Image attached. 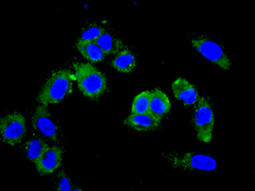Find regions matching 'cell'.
Instances as JSON below:
<instances>
[{
    "instance_id": "1",
    "label": "cell",
    "mask_w": 255,
    "mask_h": 191,
    "mask_svg": "<svg viewBox=\"0 0 255 191\" xmlns=\"http://www.w3.org/2000/svg\"><path fill=\"white\" fill-rule=\"evenodd\" d=\"M159 157L172 168L182 171L212 172L217 168V162L213 157L200 152L164 151Z\"/></svg>"
},
{
    "instance_id": "2",
    "label": "cell",
    "mask_w": 255,
    "mask_h": 191,
    "mask_svg": "<svg viewBox=\"0 0 255 191\" xmlns=\"http://www.w3.org/2000/svg\"><path fill=\"white\" fill-rule=\"evenodd\" d=\"M75 75L70 70L61 69L51 73L38 94L41 104H57L73 93Z\"/></svg>"
},
{
    "instance_id": "3",
    "label": "cell",
    "mask_w": 255,
    "mask_h": 191,
    "mask_svg": "<svg viewBox=\"0 0 255 191\" xmlns=\"http://www.w3.org/2000/svg\"><path fill=\"white\" fill-rule=\"evenodd\" d=\"M76 82L82 95L96 99L104 95L108 90V81L104 74L90 63H74Z\"/></svg>"
},
{
    "instance_id": "4",
    "label": "cell",
    "mask_w": 255,
    "mask_h": 191,
    "mask_svg": "<svg viewBox=\"0 0 255 191\" xmlns=\"http://www.w3.org/2000/svg\"><path fill=\"white\" fill-rule=\"evenodd\" d=\"M192 123L197 139L203 143L211 142L215 127V115L209 100L199 96L194 104Z\"/></svg>"
},
{
    "instance_id": "5",
    "label": "cell",
    "mask_w": 255,
    "mask_h": 191,
    "mask_svg": "<svg viewBox=\"0 0 255 191\" xmlns=\"http://www.w3.org/2000/svg\"><path fill=\"white\" fill-rule=\"evenodd\" d=\"M191 44L204 58L216 65L221 69L228 71L231 68V61L223 47L207 36H197L191 39Z\"/></svg>"
},
{
    "instance_id": "6",
    "label": "cell",
    "mask_w": 255,
    "mask_h": 191,
    "mask_svg": "<svg viewBox=\"0 0 255 191\" xmlns=\"http://www.w3.org/2000/svg\"><path fill=\"white\" fill-rule=\"evenodd\" d=\"M26 132V119L20 113H10L0 120L1 139L7 145L15 146L20 144Z\"/></svg>"
},
{
    "instance_id": "7",
    "label": "cell",
    "mask_w": 255,
    "mask_h": 191,
    "mask_svg": "<svg viewBox=\"0 0 255 191\" xmlns=\"http://www.w3.org/2000/svg\"><path fill=\"white\" fill-rule=\"evenodd\" d=\"M32 126L43 136L57 142L60 139V127L46 105H38L32 116Z\"/></svg>"
},
{
    "instance_id": "8",
    "label": "cell",
    "mask_w": 255,
    "mask_h": 191,
    "mask_svg": "<svg viewBox=\"0 0 255 191\" xmlns=\"http://www.w3.org/2000/svg\"><path fill=\"white\" fill-rule=\"evenodd\" d=\"M63 160V151L58 146H48L38 161L35 167L40 175H49L58 169Z\"/></svg>"
},
{
    "instance_id": "9",
    "label": "cell",
    "mask_w": 255,
    "mask_h": 191,
    "mask_svg": "<svg viewBox=\"0 0 255 191\" xmlns=\"http://www.w3.org/2000/svg\"><path fill=\"white\" fill-rule=\"evenodd\" d=\"M174 97L187 105L197 103L199 95L193 84L184 78L175 79L171 85Z\"/></svg>"
},
{
    "instance_id": "10",
    "label": "cell",
    "mask_w": 255,
    "mask_h": 191,
    "mask_svg": "<svg viewBox=\"0 0 255 191\" xmlns=\"http://www.w3.org/2000/svg\"><path fill=\"white\" fill-rule=\"evenodd\" d=\"M161 119L153 116L151 113L142 114L131 113L125 120V124L136 131H155L159 127Z\"/></svg>"
},
{
    "instance_id": "11",
    "label": "cell",
    "mask_w": 255,
    "mask_h": 191,
    "mask_svg": "<svg viewBox=\"0 0 255 191\" xmlns=\"http://www.w3.org/2000/svg\"><path fill=\"white\" fill-rule=\"evenodd\" d=\"M171 103L165 93L159 89L151 91V100L149 112L153 116L162 120V117L167 115L171 110Z\"/></svg>"
},
{
    "instance_id": "12",
    "label": "cell",
    "mask_w": 255,
    "mask_h": 191,
    "mask_svg": "<svg viewBox=\"0 0 255 191\" xmlns=\"http://www.w3.org/2000/svg\"><path fill=\"white\" fill-rule=\"evenodd\" d=\"M112 67L119 73L128 74L136 67V60L133 53L128 49H123L115 55L111 62Z\"/></svg>"
},
{
    "instance_id": "13",
    "label": "cell",
    "mask_w": 255,
    "mask_h": 191,
    "mask_svg": "<svg viewBox=\"0 0 255 191\" xmlns=\"http://www.w3.org/2000/svg\"><path fill=\"white\" fill-rule=\"evenodd\" d=\"M49 145L47 144L44 139L34 134L31 139H28L23 145L24 156L26 159L31 162H35L38 161L41 155L44 153Z\"/></svg>"
},
{
    "instance_id": "14",
    "label": "cell",
    "mask_w": 255,
    "mask_h": 191,
    "mask_svg": "<svg viewBox=\"0 0 255 191\" xmlns=\"http://www.w3.org/2000/svg\"><path fill=\"white\" fill-rule=\"evenodd\" d=\"M76 48L78 49L84 58L90 62L97 63L104 61L105 55L102 49L99 47L96 42H89V43H76Z\"/></svg>"
},
{
    "instance_id": "15",
    "label": "cell",
    "mask_w": 255,
    "mask_h": 191,
    "mask_svg": "<svg viewBox=\"0 0 255 191\" xmlns=\"http://www.w3.org/2000/svg\"><path fill=\"white\" fill-rule=\"evenodd\" d=\"M96 42L106 55H116L124 49L122 40L106 31L99 37Z\"/></svg>"
},
{
    "instance_id": "16",
    "label": "cell",
    "mask_w": 255,
    "mask_h": 191,
    "mask_svg": "<svg viewBox=\"0 0 255 191\" xmlns=\"http://www.w3.org/2000/svg\"><path fill=\"white\" fill-rule=\"evenodd\" d=\"M151 100V91H143L137 95L133 98L131 113L133 114H142L149 112Z\"/></svg>"
},
{
    "instance_id": "17",
    "label": "cell",
    "mask_w": 255,
    "mask_h": 191,
    "mask_svg": "<svg viewBox=\"0 0 255 191\" xmlns=\"http://www.w3.org/2000/svg\"><path fill=\"white\" fill-rule=\"evenodd\" d=\"M105 32L103 26L99 24H93L84 29L79 35L78 43H89V42H96L99 37Z\"/></svg>"
},
{
    "instance_id": "18",
    "label": "cell",
    "mask_w": 255,
    "mask_h": 191,
    "mask_svg": "<svg viewBox=\"0 0 255 191\" xmlns=\"http://www.w3.org/2000/svg\"><path fill=\"white\" fill-rule=\"evenodd\" d=\"M55 187L56 191H71L73 189V185L64 170L59 172L55 177Z\"/></svg>"
}]
</instances>
